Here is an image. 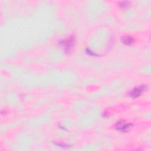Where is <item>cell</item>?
Instances as JSON below:
<instances>
[{
  "mask_svg": "<svg viewBox=\"0 0 151 151\" xmlns=\"http://www.w3.org/2000/svg\"><path fill=\"white\" fill-rule=\"evenodd\" d=\"M146 88V86L145 85H142L137 87L134 88L130 93V96L132 98H136L138 97L142 94L143 91L145 90Z\"/></svg>",
  "mask_w": 151,
  "mask_h": 151,
  "instance_id": "1",
  "label": "cell"
},
{
  "mask_svg": "<svg viewBox=\"0 0 151 151\" xmlns=\"http://www.w3.org/2000/svg\"><path fill=\"white\" fill-rule=\"evenodd\" d=\"M74 44V38L70 37L67 40H65L61 42V45L65 49L66 51L70 50L73 48Z\"/></svg>",
  "mask_w": 151,
  "mask_h": 151,
  "instance_id": "2",
  "label": "cell"
},
{
  "mask_svg": "<svg viewBox=\"0 0 151 151\" xmlns=\"http://www.w3.org/2000/svg\"><path fill=\"white\" fill-rule=\"evenodd\" d=\"M122 40L124 44L128 45H132L134 43V40L131 37H129V36L123 37L122 38Z\"/></svg>",
  "mask_w": 151,
  "mask_h": 151,
  "instance_id": "4",
  "label": "cell"
},
{
  "mask_svg": "<svg viewBox=\"0 0 151 151\" xmlns=\"http://www.w3.org/2000/svg\"><path fill=\"white\" fill-rule=\"evenodd\" d=\"M132 126V124L130 123H125L124 121H120V122H118L116 123V127L118 130L122 132H125L128 131L130 129Z\"/></svg>",
  "mask_w": 151,
  "mask_h": 151,
  "instance_id": "3",
  "label": "cell"
}]
</instances>
